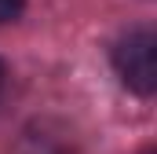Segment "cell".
Here are the masks:
<instances>
[{
  "label": "cell",
  "instance_id": "6da1fadb",
  "mask_svg": "<svg viewBox=\"0 0 157 154\" xmlns=\"http://www.w3.org/2000/svg\"><path fill=\"white\" fill-rule=\"evenodd\" d=\"M113 66H117L121 81L139 92V95H154L157 88V37L154 30H132L128 37L117 40L113 48Z\"/></svg>",
  "mask_w": 157,
  "mask_h": 154
},
{
  "label": "cell",
  "instance_id": "7a4b0ae2",
  "mask_svg": "<svg viewBox=\"0 0 157 154\" xmlns=\"http://www.w3.org/2000/svg\"><path fill=\"white\" fill-rule=\"evenodd\" d=\"M22 7H26V0H0V22L18 18V15H22Z\"/></svg>",
  "mask_w": 157,
  "mask_h": 154
},
{
  "label": "cell",
  "instance_id": "3957f363",
  "mask_svg": "<svg viewBox=\"0 0 157 154\" xmlns=\"http://www.w3.org/2000/svg\"><path fill=\"white\" fill-rule=\"evenodd\" d=\"M4 77H7V70H4V63H0V92H4Z\"/></svg>",
  "mask_w": 157,
  "mask_h": 154
},
{
  "label": "cell",
  "instance_id": "277c9868",
  "mask_svg": "<svg viewBox=\"0 0 157 154\" xmlns=\"http://www.w3.org/2000/svg\"><path fill=\"white\" fill-rule=\"evenodd\" d=\"M146 154H150V151H146Z\"/></svg>",
  "mask_w": 157,
  "mask_h": 154
}]
</instances>
